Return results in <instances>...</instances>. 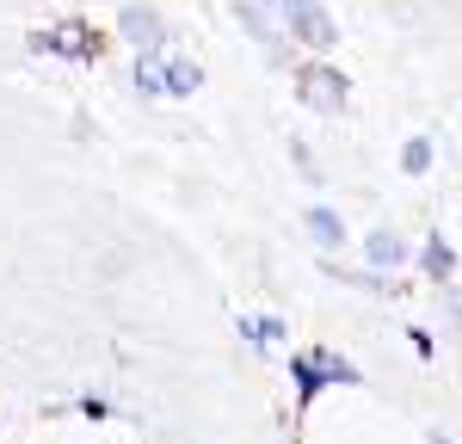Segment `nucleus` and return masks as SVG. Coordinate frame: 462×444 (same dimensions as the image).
<instances>
[{
	"mask_svg": "<svg viewBox=\"0 0 462 444\" xmlns=\"http://www.w3.org/2000/svg\"><path fill=\"white\" fill-rule=\"evenodd\" d=\"M431 167H438V143H431L426 130H413V136L401 143V173H413V180H426Z\"/></svg>",
	"mask_w": 462,
	"mask_h": 444,
	"instance_id": "nucleus-12",
	"label": "nucleus"
},
{
	"mask_svg": "<svg viewBox=\"0 0 462 444\" xmlns=\"http://www.w3.org/2000/svg\"><path fill=\"white\" fill-rule=\"evenodd\" d=\"M74 413H80V420H93V426H106V420H117V407H111V395H99V389L74 395Z\"/></svg>",
	"mask_w": 462,
	"mask_h": 444,
	"instance_id": "nucleus-14",
	"label": "nucleus"
},
{
	"mask_svg": "<svg viewBox=\"0 0 462 444\" xmlns=\"http://www.w3.org/2000/svg\"><path fill=\"white\" fill-rule=\"evenodd\" d=\"M25 43H32V56H62V62H74V69H93V62L106 56V37L93 32L87 19H56V25L32 32Z\"/></svg>",
	"mask_w": 462,
	"mask_h": 444,
	"instance_id": "nucleus-4",
	"label": "nucleus"
},
{
	"mask_svg": "<svg viewBox=\"0 0 462 444\" xmlns=\"http://www.w3.org/2000/svg\"><path fill=\"white\" fill-rule=\"evenodd\" d=\"M130 87H136V99H161V56H136Z\"/></svg>",
	"mask_w": 462,
	"mask_h": 444,
	"instance_id": "nucleus-13",
	"label": "nucleus"
},
{
	"mask_svg": "<svg viewBox=\"0 0 462 444\" xmlns=\"http://www.w3.org/2000/svg\"><path fill=\"white\" fill-rule=\"evenodd\" d=\"M235 333H241V346H253V352H278V346H290V321L284 315H241Z\"/></svg>",
	"mask_w": 462,
	"mask_h": 444,
	"instance_id": "nucleus-11",
	"label": "nucleus"
},
{
	"mask_svg": "<svg viewBox=\"0 0 462 444\" xmlns=\"http://www.w3.org/2000/svg\"><path fill=\"white\" fill-rule=\"evenodd\" d=\"M420 272H426L431 284H457V241L444 235V228H426V241H420Z\"/></svg>",
	"mask_w": 462,
	"mask_h": 444,
	"instance_id": "nucleus-10",
	"label": "nucleus"
},
{
	"mask_svg": "<svg viewBox=\"0 0 462 444\" xmlns=\"http://www.w3.org/2000/svg\"><path fill=\"white\" fill-rule=\"evenodd\" d=\"M302 228H309V241H315L327 259H339V247H346V217H339V204H309L302 210Z\"/></svg>",
	"mask_w": 462,
	"mask_h": 444,
	"instance_id": "nucleus-9",
	"label": "nucleus"
},
{
	"mask_svg": "<svg viewBox=\"0 0 462 444\" xmlns=\"http://www.w3.org/2000/svg\"><path fill=\"white\" fill-rule=\"evenodd\" d=\"M426 444H457V439H450L444 426H431V432H426Z\"/></svg>",
	"mask_w": 462,
	"mask_h": 444,
	"instance_id": "nucleus-17",
	"label": "nucleus"
},
{
	"mask_svg": "<svg viewBox=\"0 0 462 444\" xmlns=\"http://www.w3.org/2000/svg\"><path fill=\"white\" fill-rule=\"evenodd\" d=\"M407 346H413V358H426V365L438 358V339H431L426 328H407Z\"/></svg>",
	"mask_w": 462,
	"mask_h": 444,
	"instance_id": "nucleus-16",
	"label": "nucleus"
},
{
	"mask_svg": "<svg viewBox=\"0 0 462 444\" xmlns=\"http://www.w3.org/2000/svg\"><path fill=\"white\" fill-rule=\"evenodd\" d=\"M290 93H296V106L315 111V117H339V111L352 106V80L333 69L327 56H309L302 69H290Z\"/></svg>",
	"mask_w": 462,
	"mask_h": 444,
	"instance_id": "nucleus-3",
	"label": "nucleus"
},
{
	"mask_svg": "<svg viewBox=\"0 0 462 444\" xmlns=\"http://www.w3.org/2000/svg\"><path fill=\"white\" fill-rule=\"evenodd\" d=\"M278 25H284L290 50H309V56L339 50V19H333L327 0H278Z\"/></svg>",
	"mask_w": 462,
	"mask_h": 444,
	"instance_id": "nucleus-2",
	"label": "nucleus"
},
{
	"mask_svg": "<svg viewBox=\"0 0 462 444\" xmlns=\"http://www.w3.org/2000/svg\"><path fill=\"white\" fill-rule=\"evenodd\" d=\"M235 19H241V32H247L272 62H284V56H290L284 25H278V0H235Z\"/></svg>",
	"mask_w": 462,
	"mask_h": 444,
	"instance_id": "nucleus-5",
	"label": "nucleus"
},
{
	"mask_svg": "<svg viewBox=\"0 0 462 444\" xmlns=\"http://www.w3.org/2000/svg\"><path fill=\"white\" fill-rule=\"evenodd\" d=\"M290 161L302 167V180H309V185H320V180H327V173H320V161H315V148H309V143H290Z\"/></svg>",
	"mask_w": 462,
	"mask_h": 444,
	"instance_id": "nucleus-15",
	"label": "nucleus"
},
{
	"mask_svg": "<svg viewBox=\"0 0 462 444\" xmlns=\"http://www.w3.org/2000/svg\"><path fill=\"white\" fill-rule=\"evenodd\" d=\"M290 389H296V413H309L327 389H364V370L333 346H296L290 352Z\"/></svg>",
	"mask_w": 462,
	"mask_h": 444,
	"instance_id": "nucleus-1",
	"label": "nucleus"
},
{
	"mask_svg": "<svg viewBox=\"0 0 462 444\" xmlns=\"http://www.w3.org/2000/svg\"><path fill=\"white\" fill-rule=\"evenodd\" d=\"M407 259H413V247H407V235H401V228H389V222H383V228H370V235H364V272L394 278Z\"/></svg>",
	"mask_w": 462,
	"mask_h": 444,
	"instance_id": "nucleus-7",
	"label": "nucleus"
},
{
	"mask_svg": "<svg viewBox=\"0 0 462 444\" xmlns=\"http://www.w3.org/2000/svg\"><path fill=\"white\" fill-rule=\"evenodd\" d=\"M117 37H124L136 56H167V25H161V13H154L148 0H130V6L117 13Z\"/></svg>",
	"mask_w": 462,
	"mask_h": 444,
	"instance_id": "nucleus-6",
	"label": "nucleus"
},
{
	"mask_svg": "<svg viewBox=\"0 0 462 444\" xmlns=\"http://www.w3.org/2000/svg\"><path fill=\"white\" fill-rule=\"evenodd\" d=\"M204 93V62L198 56H161V99H198Z\"/></svg>",
	"mask_w": 462,
	"mask_h": 444,
	"instance_id": "nucleus-8",
	"label": "nucleus"
},
{
	"mask_svg": "<svg viewBox=\"0 0 462 444\" xmlns=\"http://www.w3.org/2000/svg\"><path fill=\"white\" fill-rule=\"evenodd\" d=\"M69 6H80V0H69Z\"/></svg>",
	"mask_w": 462,
	"mask_h": 444,
	"instance_id": "nucleus-18",
	"label": "nucleus"
}]
</instances>
